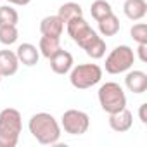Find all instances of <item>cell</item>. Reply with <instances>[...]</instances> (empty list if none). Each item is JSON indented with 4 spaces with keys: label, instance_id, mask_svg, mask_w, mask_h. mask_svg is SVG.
I'll list each match as a JSON object with an SVG mask.
<instances>
[{
    "label": "cell",
    "instance_id": "cell-1",
    "mask_svg": "<svg viewBox=\"0 0 147 147\" xmlns=\"http://www.w3.org/2000/svg\"><path fill=\"white\" fill-rule=\"evenodd\" d=\"M30 133L42 145H52L61 137V125L50 113H36L28 123Z\"/></svg>",
    "mask_w": 147,
    "mask_h": 147
},
{
    "label": "cell",
    "instance_id": "cell-2",
    "mask_svg": "<svg viewBox=\"0 0 147 147\" xmlns=\"http://www.w3.org/2000/svg\"><path fill=\"white\" fill-rule=\"evenodd\" d=\"M23 130L21 113L14 107L0 111V147H16Z\"/></svg>",
    "mask_w": 147,
    "mask_h": 147
},
{
    "label": "cell",
    "instance_id": "cell-3",
    "mask_svg": "<svg viewBox=\"0 0 147 147\" xmlns=\"http://www.w3.org/2000/svg\"><path fill=\"white\" fill-rule=\"evenodd\" d=\"M102 80V67L99 64H78L71 67L69 82L78 90H87Z\"/></svg>",
    "mask_w": 147,
    "mask_h": 147
},
{
    "label": "cell",
    "instance_id": "cell-4",
    "mask_svg": "<svg viewBox=\"0 0 147 147\" xmlns=\"http://www.w3.org/2000/svg\"><path fill=\"white\" fill-rule=\"evenodd\" d=\"M99 104L107 114L126 107V95L116 82H107L99 88Z\"/></svg>",
    "mask_w": 147,
    "mask_h": 147
},
{
    "label": "cell",
    "instance_id": "cell-5",
    "mask_svg": "<svg viewBox=\"0 0 147 147\" xmlns=\"http://www.w3.org/2000/svg\"><path fill=\"white\" fill-rule=\"evenodd\" d=\"M135 62V54L128 45H118L106 57V71L109 75H119L128 71Z\"/></svg>",
    "mask_w": 147,
    "mask_h": 147
},
{
    "label": "cell",
    "instance_id": "cell-6",
    "mask_svg": "<svg viewBox=\"0 0 147 147\" xmlns=\"http://www.w3.org/2000/svg\"><path fill=\"white\" fill-rule=\"evenodd\" d=\"M61 126L69 135H83V133H87V130L90 126V118L87 113H83L80 109H67L62 113Z\"/></svg>",
    "mask_w": 147,
    "mask_h": 147
},
{
    "label": "cell",
    "instance_id": "cell-7",
    "mask_svg": "<svg viewBox=\"0 0 147 147\" xmlns=\"http://www.w3.org/2000/svg\"><path fill=\"white\" fill-rule=\"evenodd\" d=\"M49 61H50V69L55 75H66L73 67V55H71V52H67L64 49H59Z\"/></svg>",
    "mask_w": 147,
    "mask_h": 147
},
{
    "label": "cell",
    "instance_id": "cell-8",
    "mask_svg": "<svg viewBox=\"0 0 147 147\" xmlns=\"http://www.w3.org/2000/svg\"><path fill=\"white\" fill-rule=\"evenodd\" d=\"M131 125H133V114L126 107H123L121 111H116V113L109 114V126L114 131H118V133L128 131L131 128Z\"/></svg>",
    "mask_w": 147,
    "mask_h": 147
},
{
    "label": "cell",
    "instance_id": "cell-9",
    "mask_svg": "<svg viewBox=\"0 0 147 147\" xmlns=\"http://www.w3.org/2000/svg\"><path fill=\"white\" fill-rule=\"evenodd\" d=\"M19 61L16 52L12 50H0V75L4 76H12L18 73Z\"/></svg>",
    "mask_w": 147,
    "mask_h": 147
},
{
    "label": "cell",
    "instance_id": "cell-10",
    "mask_svg": "<svg viewBox=\"0 0 147 147\" xmlns=\"http://www.w3.org/2000/svg\"><path fill=\"white\" fill-rule=\"evenodd\" d=\"M62 30H64V23L62 19L55 14V16H45L42 21H40V33L42 35H47V36H59L62 35Z\"/></svg>",
    "mask_w": 147,
    "mask_h": 147
},
{
    "label": "cell",
    "instance_id": "cell-11",
    "mask_svg": "<svg viewBox=\"0 0 147 147\" xmlns=\"http://www.w3.org/2000/svg\"><path fill=\"white\" fill-rule=\"evenodd\" d=\"M18 61L24 66H35L40 59V50H36V47L33 43H21L16 50Z\"/></svg>",
    "mask_w": 147,
    "mask_h": 147
},
{
    "label": "cell",
    "instance_id": "cell-12",
    "mask_svg": "<svg viewBox=\"0 0 147 147\" xmlns=\"http://www.w3.org/2000/svg\"><path fill=\"white\" fill-rule=\"evenodd\" d=\"M125 83H126L130 92L144 94L147 90V75L144 71H130L125 78Z\"/></svg>",
    "mask_w": 147,
    "mask_h": 147
},
{
    "label": "cell",
    "instance_id": "cell-13",
    "mask_svg": "<svg viewBox=\"0 0 147 147\" xmlns=\"http://www.w3.org/2000/svg\"><path fill=\"white\" fill-rule=\"evenodd\" d=\"M123 11H125V14H126L128 19L138 21L147 12V2H145V0H125Z\"/></svg>",
    "mask_w": 147,
    "mask_h": 147
},
{
    "label": "cell",
    "instance_id": "cell-14",
    "mask_svg": "<svg viewBox=\"0 0 147 147\" xmlns=\"http://www.w3.org/2000/svg\"><path fill=\"white\" fill-rule=\"evenodd\" d=\"M59 49H61V38H59V36H47V35H42L40 43H38V50L42 52L43 57L50 59Z\"/></svg>",
    "mask_w": 147,
    "mask_h": 147
},
{
    "label": "cell",
    "instance_id": "cell-15",
    "mask_svg": "<svg viewBox=\"0 0 147 147\" xmlns=\"http://www.w3.org/2000/svg\"><path fill=\"white\" fill-rule=\"evenodd\" d=\"M57 16H59V18L62 19V23L66 24V23L71 21L73 18L83 16V9H82V5L76 4V2H66V4H62V5L59 7Z\"/></svg>",
    "mask_w": 147,
    "mask_h": 147
},
{
    "label": "cell",
    "instance_id": "cell-16",
    "mask_svg": "<svg viewBox=\"0 0 147 147\" xmlns=\"http://www.w3.org/2000/svg\"><path fill=\"white\" fill-rule=\"evenodd\" d=\"M97 23H99V31L104 36H114L119 31V19L114 16V12L109 14V16H106L104 19H100Z\"/></svg>",
    "mask_w": 147,
    "mask_h": 147
},
{
    "label": "cell",
    "instance_id": "cell-17",
    "mask_svg": "<svg viewBox=\"0 0 147 147\" xmlns=\"http://www.w3.org/2000/svg\"><path fill=\"white\" fill-rule=\"evenodd\" d=\"M97 36H99V35L90 28V24H87L85 28H82L75 36H71V38H73V42H75L78 47H82V49L85 50V49H87V47H88L95 38H97Z\"/></svg>",
    "mask_w": 147,
    "mask_h": 147
},
{
    "label": "cell",
    "instance_id": "cell-18",
    "mask_svg": "<svg viewBox=\"0 0 147 147\" xmlns=\"http://www.w3.org/2000/svg\"><path fill=\"white\" fill-rule=\"evenodd\" d=\"M90 14L95 21H100L104 19L106 16L113 14V7L107 0H94L92 5H90Z\"/></svg>",
    "mask_w": 147,
    "mask_h": 147
},
{
    "label": "cell",
    "instance_id": "cell-19",
    "mask_svg": "<svg viewBox=\"0 0 147 147\" xmlns=\"http://www.w3.org/2000/svg\"><path fill=\"white\" fill-rule=\"evenodd\" d=\"M18 21H19V14L14 7H11V5L0 7V26H7V24L18 26Z\"/></svg>",
    "mask_w": 147,
    "mask_h": 147
},
{
    "label": "cell",
    "instance_id": "cell-20",
    "mask_svg": "<svg viewBox=\"0 0 147 147\" xmlns=\"http://www.w3.org/2000/svg\"><path fill=\"white\" fill-rule=\"evenodd\" d=\"M18 36H19L18 26H14V24L0 26V42H2L4 45H12V43H16Z\"/></svg>",
    "mask_w": 147,
    "mask_h": 147
},
{
    "label": "cell",
    "instance_id": "cell-21",
    "mask_svg": "<svg viewBox=\"0 0 147 147\" xmlns=\"http://www.w3.org/2000/svg\"><path fill=\"white\" fill-rule=\"evenodd\" d=\"M85 52H87V55L92 57V59H100V57H104V54H106V42H104L100 36H97V38L85 49Z\"/></svg>",
    "mask_w": 147,
    "mask_h": 147
},
{
    "label": "cell",
    "instance_id": "cell-22",
    "mask_svg": "<svg viewBox=\"0 0 147 147\" xmlns=\"http://www.w3.org/2000/svg\"><path fill=\"white\" fill-rule=\"evenodd\" d=\"M130 35L137 43H147V24L145 23H137L130 28Z\"/></svg>",
    "mask_w": 147,
    "mask_h": 147
},
{
    "label": "cell",
    "instance_id": "cell-23",
    "mask_svg": "<svg viewBox=\"0 0 147 147\" xmlns=\"http://www.w3.org/2000/svg\"><path fill=\"white\" fill-rule=\"evenodd\" d=\"M137 54H138V59L142 62H147V43H138Z\"/></svg>",
    "mask_w": 147,
    "mask_h": 147
},
{
    "label": "cell",
    "instance_id": "cell-24",
    "mask_svg": "<svg viewBox=\"0 0 147 147\" xmlns=\"http://www.w3.org/2000/svg\"><path fill=\"white\" fill-rule=\"evenodd\" d=\"M138 118L144 125H147V104H142L138 109Z\"/></svg>",
    "mask_w": 147,
    "mask_h": 147
},
{
    "label": "cell",
    "instance_id": "cell-25",
    "mask_svg": "<svg viewBox=\"0 0 147 147\" xmlns=\"http://www.w3.org/2000/svg\"><path fill=\"white\" fill-rule=\"evenodd\" d=\"M5 2H9L12 5H28L31 0H5Z\"/></svg>",
    "mask_w": 147,
    "mask_h": 147
},
{
    "label": "cell",
    "instance_id": "cell-26",
    "mask_svg": "<svg viewBox=\"0 0 147 147\" xmlns=\"http://www.w3.org/2000/svg\"><path fill=\"white\" fill-rule=\"evenodd\" d=\"M0 83H2V75H0Z\"/></svg>",
    "mask_w": 147,
    "mask_h": 147
}]
</instances>
